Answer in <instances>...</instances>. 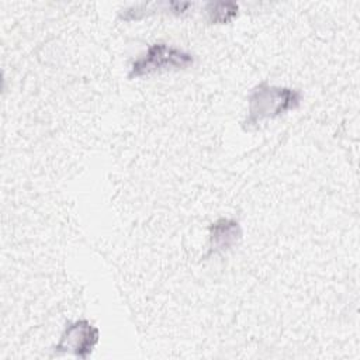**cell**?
<instances>
[{
	"label": "cell",
	"instance_id": "cell-1",
	"mask_svg": "<svg viewBox=\"0 0 360 360\" xmlns=\"http://www.w3.org/2000/svg\"><path fill=\"white\" fill-rule=\"evenodd\" d=\"M301 100L302 94L297 89L277 87L263 82L257 84L249 96L243 128H256L263 120L276 118L287 111L295 110L301 104Z\"/></svg>",
	"mask_w": 360,
	"mask_h": 360
},
{
	"label": "cell",
	"instance_id": "cell-2",
	"mask_svg": "<svg viewBox=\"0 0 360 360\" xmlns=\"http://www.w3.org/2000/svg\"><path fill=\"white\" fill-rule=\"evenodd\" d=\"M193 63L194 58L191 53L180 48L170 46L165 42H156L150 45L143 55L132 62L128 77L132 79L148 76L155 72L186 69Z\"/></svg>",
	"mask_w": 360,
	"mask_h": 360
},
{
	"label": "cell",
	"instance_id": "cell-3",
	"mask_svg": "<svg viewBox=\"0 0 360 360\" xmlns=\"http://www.w3.org/2000/svg\"><path fill=\"white\" fill-rule=\"evenodd\" d=\"M97 342L98 329L89 321L80 319L66 326L59 343L55 346V353H70L79 359H87Z\"/></svg>",
	"mask_w": 360,
	"mask_h": 360
},
{
	"label": "cell",
	"instance_id": "cell-4",
	"mask_svg": "<svg viewBox=\"0 0 360 360\" xmlns=\"http://www.w3.org/2000/svg\"><path fill=\"white\" fill-rule=\"evenodd\" d=\"M242 236L239 222L221 218L210 226V253H221L233 248Z\"/></svg>",
	"mask_w": 360,
	"mask_h": 360
},
{
	"label": "cell",
	"instance_id": "cell-5",
	"mask_svg": "<svg viewBox=\"0 0 360 360\" xmlns=\"http://www.w3.org/2000/svg\"><path fill=\"white\" fill-rule=\"evenodd\" d=\"M208 20L215 24H226L238 15V4L231 1H215L207 4Z\"/></svg>",
	"mask_w": 360,
	"mask_h": 360
}]
</instances>
